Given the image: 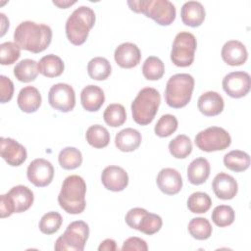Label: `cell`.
I'll list each match as a JSON object with an SVG mask.
<instances>
[{
    "label": "cell",
    "mask_w": 251,
    "mask_h": 251,
    "mask_svg": "<svg viewBox=\"0 0 251 251\" xmlns=\"http://www.w3.org/2000/svg\"><path fill=\"white\" fill-rule=\"evenodd\" d=\"M14 40L21 49L37 54L50 45L52 29L47 25L25 21L16 27Z\"/></svg>",
    "instance_id": "6da1fadb"
},
{
    "label": "cell",
    "mask_w": 251,
    "mask_h": 251,
    "mask_svg": "<svg viewBox=\"0 0 251 251\" xmlns=\"http://www.w3.org/2000/svg\"><path fill=\"white\" fill-rule=\"evenodd\" d=\"M85 193L86 183L84 179L77 175L69 176L63 181L58 195V203L69 214H80L86 206Z\"/></svg>",
    "instance_id": "7a4b0ae2"
},
{
    "label": "cell",
    "mask_w": 251,
    "mask_h": 251,
    "mask_svg": "<svg viewBox=\"0 0 251 251\" xmlns=\"http://www.w3.org/2000/svg\"><path fill=\"white\" fill-rule=\"evenodd\" d=\"M95 13L87 6L76 8L66 22V35L74 45L83 44L89 34V30L94 26Z\"/></svg>",
    "instance_id": "3957f363"
},
{
    "label": "cell",
    "mask_w": 251,
    "mask_h": 251,
    "mask_svg": "<svg viewBox=\"0 0 251 251\" xmlns=\"http://www.w3.org/2000/svg\"><path fill=\"white\" fill-rule=\"evenodd\" d=\"M130 10L144 14L160 25H170L176 19L175 5L168 0H133L127 1Z\"/></svg>",
    "instance_id": "277c9868"
},
{
    "label": "cell",
    "mask_w": 251,
    "mask_h": 251,
    "mask_svg": "<svg viewBox=\"0 0 251 251\" xmlns=\"http://www.w3.org/2000/svg\"><path fill=\"white\" fill-rule=\"evenodd\" d=\"M161 103L159 91L153 87L142 88L131 103L133 121L140 126H147L154 120Z\"/></svg>",
    "instance_id": "5b68a950"
},
{
    "label": "cell",
    "mask_w": 251,
    "mask_h": 251,
    "mask_svg": "<svg viewBox=\"0 0 251 251\" xmlns=\"http://www.w3.org/2000/svg\"><path fill=\"white\" fill-rule=\"evenodd\" d=\"M193 89L194 78L191 75H174L167 81L165 89V100L167 104L172 108H183L191 100Z\"/></svg>",
    "instance_id": "8992f818"
},
{
    "label": "cell",
    "mask_w": 251,
    "mask_h": 251,
    "mask_svg": "<svg viewBox=\"0 0 251 251\" xmlns=\"http://www.w3.org/2000/svg\"><path fill=\"white\" fill-rule=\"evenodd\" d=\"M89 227L83 221H75L71 223L65 232L58 237L54 249L57 251H82L88 239Z\"/></svg>",
    "instance_id": "52a82bcc"
},
{
    "label": "cell",
    "mask_w": 251,
    "mask_h": 251,
    "mask_svg": "<svg viewBox=\"0 0 251 251\" xmlns=\"http://www.w3.org/2000/svg\"><path fill=\"white\" fill-rule=\"evenodd\" d=\"M197 47L195 36L187 31H180L175 37L171 51L172 62L180 68L190 66L194 61Z\"/></svg>",
    "instance_id": "ba28073f"
},
{
    "label": "cell",
    "mask_w": 251,
    "mask_h": 251,
    "mask_svg": "<svg viewBox=\"0 0 251 251\" xmlns=\"http://www.w3.org/2000/svg\"><path fill=\"white\" fill-rule=\"evenodd\" d=\"M194 142L200 150L214 152L227 148L231 143V137L225 128L220 126H210L198 132Z\"/></svg>",
    "instance_id": "9c48e42d"
},
{
    "label": "cell",
    "mask_w": 251,
    "mask_h": 251,
    "mask_svg": "<svg viewBox=\"0 0 251 251\" xmlns=\"http://www.w3.org/2000/svg\"><path fill=\"white\" fill-rule=\"evenodd\" d=\"M48 102L52 108L63 113L72 111L75 106V93L67 83H56L48 93Z\"/></svg>",
    "instance_id": "30bf717a"
},
{
    "label": "cell",
    "mask_w": 251,
    "mask_h": 251,
    "mask_svg": "<svg viewBox=\"0 0 251 251\" xmlns=\"http://www.w3.org/2000/svg\"><path fill=\"white\" fill-rule=\"evenodd\" d=\"M224 91L232 98H241L248 94L251 87L250 75L246 72H232L223 78Z\"/></svg>",
    "instance_id": "8fae6325"
},
{
    "label": "cell",
    "mask_w": 251,
    "mask_h": 251,
    "mask_svg": "<svg viewBox=\"0 0 251 251\" xmlns=\"http://www.w3.org/2000/svg\"><path fill=\"white\" fill-rule=\"evenodd\" d=\"M28 180L37 187L49 185L54 177L53 165L42 158H37L31 161L26 170Z\"/></svg>",
    "instance_id": "7c38bea8"
},
{
    "label": "cell",
    "mask_w": 251,
    "mask_h": 251,
    "mask_svg": "<svg viewBox=\"0 0 251 251\" xmlns=\"http://www.w3.org/2000/svg\"><path fill=\"white\" fill-rule=\"evenodd\" d=\"M0 151L1 157L12 167L21 166L26 159V149L10 137L0 138Z\"/></svg>",
    "instance_id": "4fadbf2b"
},
{
    "label": "cell",
    "mask_w": 251,
    "mask_h": 251,
    "mask_svg": "<svg viewBox=\"0 0 251 251\" xmlns=\"http://www.w3.org/2000/svg\"><path fill=\"white\" fill-rule=\"evenodd\" d=\"M101 181L106 189L119 192L128 184L127 173L119 166L106 167L101 175Z\"/></svg>",
    "instance_id": "5bb4252c"
},
{
    "label": "cell",
    "mask_w": 251,
    "mask_h": 251,
    "mask_svg": "<svg viewBox=\"0 0 251 251\" xmlns=\"http://www.w3.org/2000/svg\"><path fill=\"white\" fill-rule=\"evenodd\" d=\"M159 189L167 195L177 194L182 187V178L180 174L173 168L162 169L156 178Z\"/></svg>",
    "instance_id": "9a60e30c"
},
{
    "label": "cell",
    "mask_w": 251,
    "mask_h": 251,
    "mask_svg": "<svg viewBox=\"0 0 251 251\" xmlns=\"http://www.w3.org/2000/svg\"><path fill=\"white\" fill-rule=\"evenodd\" d=\"M114 58L121 68L131 69L140 63L141 52L135 44L131 42H125L116 48Z\"/></svg>",
    "instance_id": "2e32d148"
},
{
    "label": "cell",
    "mask_w": 251,
    "mask_h": 251,
    "mask_svg": "<svg viewBox=\"0 0 251 251\" xmlns=\"http://www.w3.org/2000/svg\"><path fill=\"white\" fill-rule=\"evenodd\" d=\"M212 188L215 195L222 200L232 199L238 191V185L235 178L223 172L214 177Z\"/></svg>",
    "instance_id": "e0dca14e"
},
{
    "label": "cell",
    "mask_w": 251,
    "mask_h": 251,
    "mask_svg": "<svg viewBox=\"0 0 251 251\" xmlns=\"http://www.w3.org/2000/svg\"><path fill=\"white\" fill-rule=\"evenodd\" d=\"M221 55L224 62L229 66H241L248 58L245 45L238 40L226 42L222 48Z\"/></svg>",
    "instance_id": "ac0fdd59"
},
{
    "label": "cell",
    "mask_w": 251,
    "mask_h": 251,
    "mask_svg": "<svg viewBox=\"0 0 251 251\" xmlns=\"http://www.w3.org/2000/svg\"><path fill=\"white\" fill-rule=\"evenodd\" d=\"M197 107L204 116L214 117L223 112L225 103L221 94L216 91H207L198 98Z\"/></svg>",
    "instance_id": "d6986e66"
},
{
    "label": "cell",
    "mask_w": 251,
    "mask_h": 251,
    "mask_svg": "<svg viewBox=\"0 0 251 251\" xmlns=\"http://www.w3.org/2000/svg\"><path fill=\"white\" fill-rule=\"evenodd\" d=\"M205 8L198 1L185 2L180 11L181 21L185 25L191 27L200 26L205 20Z\"/></svg>",
    "instance_id": "ffe728a7"
},
{
    "label": "cell",
    "mask_w": 251,
    "mask_h": 251,
    "mask_svg": "<svg viewBox=\"0 0 251 251\" xmlns=\"http://www.w3.org/2000/svg\"><path fill=\"white\" fill-rule=\"evenodd\" d=\"M15 209V213H22L30 208L33 203V192L25 185H16L6 193Z\"/></svg>",
    "instance_id": "44dd1931"
},
{
    "label": "cell",
    "mask_w": 251,
    "mask_h": 251,
    "mask_svg": "<svg viewBox=\"0 0 251 251\" xmlns=\"http://www.w3.org/2000/svg\"><path fill=\"white\" fill-rule=\"evenodd\" d=\"M41 95L34 86H25L19 92L17 103L19 108L25 113H34L41 105Z\"/></svg>",
    "instance_id": "7402d4cb"
},
{
    "label": "cell",
    "mask_w": 251,
    "mask_h": 251,
    "mask_svg": "<svg viewBox=\"0 0 251 251\" xmlns=\"http://www.w3.org/2000/svg\"><path fill=\"white\" fill-rule=\"evenodd\" d=\"M80 101L84 110L88 112H96L104 104L105 94L99 86L89 84L81 90Z\"/></svg>",
    "instance_id": "603a6c76"
},
{
    "label": "cell",
    "mask_w": 251,
    "mask_h": 251,
    "mask_svg": "<svg viewBox=\"0 0 251 251\" xmlns=\"http://www.w3.org/2000/svg\"><path fill=\"white\" fill-rule=\"evenodd\" d=\"M141 140V133L137 129L127 127L116 134L115 145L120 151L132 152L139 147Z\"/></svg>",
    "instance_id": "cb8c5ba5"
},
{
    "label": "cell",
    "mask_w": 251,
    "mask_h": 251,
    "mask_svg": "<svg viewBox=\"0 0 251 251\" xmlns=\"http://www.w3.org/2000/svg\"><path fill=\"white\" fill-rule=\"evenodd\" d=\"M211 167L207 159L199 157L194 159L187 167V178L191 184L200 185L204 183L210 176Z\"/></svg>",
    "instance_id": "d4e9b609"
},
{
    "label": "cell",
    "mask_w": 251,
    "mask_h": 251,
    "mask_svg": "<svg viewBox=\"0 0 251 251\" xmlns=\"http://www.w3.org/2000/svg\"><path fill=\"white\" fill-rule=\"evenodd\" d=\"M38 72L46 77H57L64 72L65 65L60 57L48 54L42 57L37 63Z\"/></svg>",
    "instance_id": "484cf974"
},
{
    "label": "cell",
    "mask_w": 251,
    "mask_h": 251,
    "mask_svg": "<svg viewBox=\"0 0 251 251\" xmlns=\"http://www.w3.org/2000/svg\"><path fill=\"white\" fill-rule=\"evenodd\" d=\"M224 164L232 172H243L250 166V156L244 151L232 150L225 155Z\"/></svg>",
    "instance_id": "4316f807"
},
{
    "label": "cell",
    "mask_w": 251,
    "mask_h": 251,
    "mask_svg": "<svg viewBox=\"0 0 251 251\" xmlns=\"http://www.w3.org/2000/svg\"><path fill=\"white\" fill-rule=\"evenodd\" d=\"M38 73L37 63L31 59H24L14 68V75L22 82H30L35 80Z\"/></svg>",
    "instance_id": "83f0119b"
},
{
    "label": "cell",
    "mask_w": 251,
    "mask_h": 251,
    "mask_svg": "<svg viewBox=\"0 0 251 251\" xmlns=\"http://www.w3.org/2000/svg\"><path fill=\"white\" fill-rule=\"evenodd\" d=\"M111 72V64L106 58L95 57L87 64V73L92 79L105 80L109 77Z\"/></svg>",
    "instance_id": "f1b7e54d"
},
{
    "label": "cell",
    "mask_w": 251,
    "mask_h": 251,
    "mask_svg": "<svg viewBox=\"0 0 251 251\" xmlns=\"http://www.w3.org/2000/svg\"><path fill=\"white\" fill-rule=\"evenodd\" d=\"M85 137L88 144L97 149L106 147L110 142V133L108 129L100 125L90 126L86 130Z\"/></svg>",
    "instance_id": "f546056e"
},
{
    "label": "cell",
    "mask_w": 251,
    "mask_h": 251,
    "mask_svg": "<svg viewBox=\"0 0 251 251\" xmlns=\"http://www.w3.org/2000/svg\"><path fill=\"white\" fill-rule=\"evenodd\" d=\"M103 118L108 126L118 127L123 126L126 121V112L122 104L113 103L107 106L103 113Z\"/></svg>",
    "instance_id": "4dcf8cb0"
},
{
    "label": "cell",
    "mask_w": 251,
    "mask_h": 251,
    "mask_svg": "<svg viewBox=\"0 0 251 251\" xmlns=\"http://www.w3.org/2000/svg\"><path fill=\"white\" fill-rule=\"evenodd\" d=\"M169 151L176 159H184L192 151V143L185 134H178L169 143Z\"/></svg>",
    "instance_id": "1f68e13d"
},
{
    "label": "cell",
    "mask_w": 251,
    "mask_h": 251,
    "mask_svg": "<svg viewBox=\"0 0 251 251\" xmlns=\"http://www.w3.org/2000/svg\"><path fill=\"white\" fill-rule=\"evenodd\" d=\"M60 166L65 170H75L82 163L81 152L75 147H66L60 151L58 156Z\"/></svg>",
    "instance_id": "d6a6232c"
},
{
    "label": "cell",
    "mask_w": 251,
    "mask_h": 251,
    "mask_svg": "<svg viewBox=\"0 0 251 251\" xmlns=\"http://www.w3.org/2000/svg\"><path fill=\"white\" fill-rule=\"evenodd\" d=\"M142 74L148 80H158L165 74L164 63L158 57L150 56L142 65Z\"/></svg>",
    "instance_id": "836d02e7"
},
{
    "label": "cell",
    "mask_w": 251,
    "mask_h": 251,
    "mask_svg": "<svg viewBox=\"0 0 251 251\" xmlns=\"http://www.w3.org/2000/svg\"><path fill=\"white\" fill-rule=\"evenodd\" d=\"M212 226L205 218H194L188 224L190 235L197 240L208 239L212 235Z\"/></svg>",
    "instance_id": "e575fe53"
},
{
    "label": "cell",
    "mask_w": 251,
    "mask_h": 251,
    "mask_svg": "<svg viewBox=\"0 0 251 251\" xmlns=\"http://www.w3.org/2000/svg\"><path fill=\"white\" fill-rule=\"evenodd\" d=\"M211 205L212 199L205 192H194L187 199V208L194 214L206 213L211 208Z\"/></svg>",
    "instance_id": "d590c367"
},
{
    "label": "cell",
    "mask_w": 251,
    "mask_h": 251,
    "mask_svg": "<svg viewBox=\"0 0 251 251\" xmlns=\"http://www.w3.org/2000/svg\"><path fill=\"white\" fill-rule=\"evenodd\" d=\"M163 221L159 215L149 213L148 211H146L138 224L137 230L147 235H152L161 229Z\"/></svg>",
    "instance_id": "8d00e7d4"
},
{
    "label": "cell",
    "mask_w": 251,
    "mask_h": 251,
    "mask_svg": "<svg viewBox=\"0 0 251 251\" xmlns=\"http://www.w3.org/2000/svg\"><path fill=\"white\" fill-rule=\"evenodd\" d=\"M235 219L233 209L228 205H219L212 212V221L220 227L230 226Z\"/></svg>",
    "instance_id": "74e56055"
},
{
    "label": "cell",
    "mask_w": 251,
    "mask_h": 251,
    "mask_svg": "<svg viewBox=\"0 0 251 251\" xmlns=\"http://www.w3.org/2000/svg\"><path fill=\"white\" fill-rule=\"evenodd\" d=\"M62 223V216L58 212H48L40 219L39 229L44 234H53L59 230Z\"/></svg>",
    "instance_id": "f35d334b"
},
{
    "label": "cell",
    "mask_w": 251,
    "mask_h": 251,
    "mask_svg": "<svg viewBox=\"0 0 251 251\" xmlns=\"http://www.w3.org/2000/svg\"><path fill=\"white\" fill-rule=\"evenodd\" d=\"M177 120L174 115H163L157 122L154 131L159 137H168L177 129Z\"/></svg>",
    "instance_id": "ab89813d"
},
{
    "label": "cell",
    "mask_w": 251,
    "mask_h": 251,
    "mask_svg": "<svg viewBox=\"0 0 251 251\" xmlns=\"http://www.w3.org/2000/svg\"><path fill=\"white\" fill-rule=\"evenodd\" d=\"M21 56V47L12 41L4 42L0 45V62L2 65H12Z\"/></svg>",
    "instance_id": "60d3db41"
},
{
    "label": "cell",
    "mask_w": 251,
    "mask_h": 251,
    "mask_svg": "<svg viewBox=\"0 0 251 251\" xmlns=\"http://www.w3.org/2000/svg\"><path fill=\"white\" fill-rule=\"evenodd\" d=\"M0 91H1V96H0V101L1 103H7L9 102L14 94V83L13 81L5 76V75H0Z\"/></svg>",
    "instance_id": "b9f144b4"
},
{
    "label": "cell",
    "mask_w": 251,
    "mask_h": 251,
    "mask_svg": "<svg viewBox=\"0 0 251 251\" xmlns=\"http://www.w3.org/2000/svg\"><path fill=\"white\" fill-rule=\"evenodd\" d=\"M122 250L123 251H147L148 250V246L145 240L133 236V237H128L127 239H126L123 243L122 246Z\"/></svg>",
    "instance_id": "7bdbcfd3"
},
{
    "label": "cell",
    "mask_w": 251,
    "mask_h": 251,
    "mask_svg": "<svg viewBox=\"0 0 251 251\" xmlns=\"http://www.w3.org/2000/svg\"><path fill=\"white\" fill-rule=\"evenodd\" d=\"M147 210L143 209V208H132L130 209L126 215V225L131 227V228H134V229H137V226H138V224L143 216V214L146 212Z\"/></svg>",
    "instance_id": "ee69618b"
},
{
    "label": "cell",
    "mask_w": 251,
    "mask_h": 251,
    "mask_svg": "<svg viewBox=\"0 0 251 251\" xmlns=\"http://www.w3.org/2000/svg\"><path fill=\"white\" fill-rule=\"evenodd\" d=\"M13 213H15L14 206L7 194L1 195V202H0V214L1 218H7L11 216Z\"/></svg>",
    "instance_id": "f6af8a7d"
},
{
    "label": "cell",
    "mask_w": 251,
    "mask_h": 251,
    "mask_svg": "<svg viewBox=\"0 0 251 251\" xmlns=\"http://www.w3.org/2000/svg\"><path fill=\"white\" fill-rule=\"evenodd\" d=\"M118 249L116 241L111 238H107L101 242L98 247L99 251H116Z\"/></svg>",
    "instance_id": "bcb514c9"
},
{
    "label": "cell",
    "mask_w": 251,
    "mask_h": 251,
    "mask_svg": "<svg viewBox=\"0 0 251 251\" xmlns=\"http://www.w3.org/2000/svg\"><path fill=\"white\" fill-rule=\"evenodd\" d=\"M1 36H3L7 30V28L9 27V20L6 18V16L1 13Z\"/></svg>",
    "instance_id": "7dc6e473"
},
{
    "label": "cell",
    "mask_w": 251,
    "mask_h": 251,
    "mask_svg": "<svg viewBox=\"0 0 251 251\" xmlns=\"http://www.w3.org/2000/svg\"><path fill=\"white\" fill-rule=\"evenodd\" d=\"M75 3V1H53V4L58 6L59 8L62 9H67L68 7L74 5Z\"/></svg>",
    "instance_id": "c3c4849f"
}]
</instances>
